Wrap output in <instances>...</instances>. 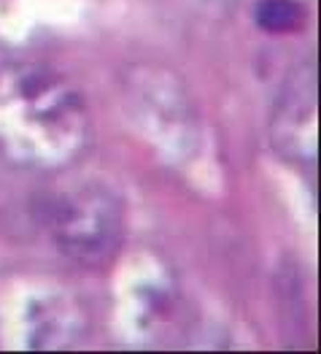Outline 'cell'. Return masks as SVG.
<instances>
[{"instance_id": "obj_1", "label": "cell", "mask_w": 321, "mask_h": 354, "mask_svg": "<svg viewBox=\"0 0 321 354\" xmlns=\"http://www.w3.org/2000/svg\"><path fill=\"white\" fill-rule=\"evenodd\" d=\"M17 79L14 100L8 103V111L0 114L3 147L28 149L30 144V160L49 162V168L62 157H73L87 130L79 97L46 73H25Z\"/></svg>"}, {"instance_id": "obj_2", "label": "cell", "mask_w": 321, "mask_h": 354, "mask_svg": "<svg viewBox=\"0 0 321 354\" xmlns=\"http://www.w3.org/2000/svg\"><path fill=\"white\" fill-rule=\"evenodd\" d=\"M260 22L267 30H292L300 22V8L292 0H264L260 6Z\"/></svg>"}]
</instances>
